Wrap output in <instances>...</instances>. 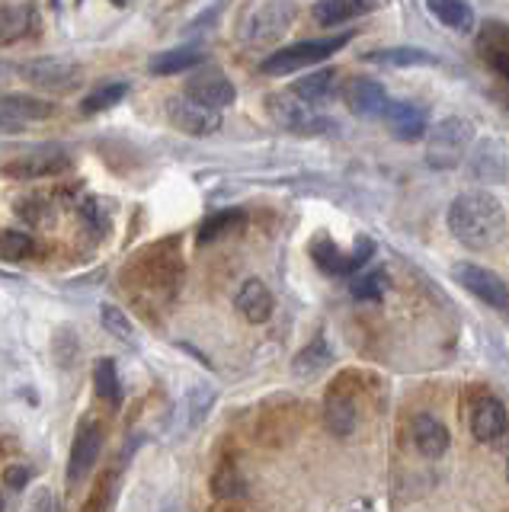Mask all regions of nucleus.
<instances>
[{"label": "nucleus", "mask_w": 509, "mask_h": 512, "mask_svg": "<svg viewBox=\"0 0 509 512\" xmlns=\"http://www.w3.org/2000/svg\"><path fill=\"white\" fill-rule=\"evenodd\" d=\"M167 119L177 125L183 135L205 138V135H215L221 128V109H212L193 100L189 93H183V96H173L167 103Z\"/></svg>", "instance_id": "8"}, {"label": "nucleus", "mask_w": 509, "mask_h": 512, "mask_svg": "<svg viewBox=\"0 0 509 512\" xmlns=\"http://www.w3.org/2000/svg\"><path fill=\"white\" fill-rule=\"evenodd\" d=\"M55 112L49 100H39V96H26V93H7L4 106H0V122H4V132L13 135L20 132L29 122H42Z\"/></svg>", "instance_id": "13"}, {"label": "nucleus", "mask_w": 509, "mask_h": 512, "mask_svg": "<svg viewBox=\"0 0 509 512\" xmlns=\"http://www.w3.org/2000/svg\"><path fill=\"white\" fill-rule=\"evenodd\" d=\"M199 61H202L199 48H170V52H161L151 58L148 71L157 77H170V74H183L189 68H196Z\"/></svg>", "instance_id": "26"}, {"label": "nucleus", "mask_w": 509, "mask_h": 512, "mask_svg": "<svg viewBox=\"0 0 509 512\" xmlns=\"http://www.w3.org/2000/svg\"><path fill=\"white\" fill-rule=\"evenodd\" d=\"M292 90L298 96H305V100H311L314 106H321V103H330L333 96H337L340 84H337V71H311V74H301V80H295Z\"/></svg>", "instance_id": "23"}, {"label": "nucleus", "mask_w": 509, "mask_h": 512, "mask_svg": "<svg viewBox=\"0 0 509 512\" xmlns=\"http://www.w3.org/2000/svg\"><path fill=\"white\" fill-rule=\"evenodd\" d=\"M474 141V125L461 116H449L436 122L426 135V160L436 170H452L465 160Z\"/></svg>", "instance_id": "2"}, {"label": "nucleus", "mask_w": 509, "mask_h": 512, "mask_svg": "<svg viewBox=\"0 0 509 512\" xmlns=\"http://www.w3.org/2000/svg\"><path fill=\"white\" fill-rule=\"evenodd\" d=\"M266 106H269V116L276 119V125L292 135L311 138V135H321L330 128V119L321 116L317 106L311 100H305V96H298L295 90L266 96Z\"/></svg>", "instance_id": "3"}, {"label": "nucleus", "mask_w": 509, "mask_h": 512, "mask_svg": "<svg viewBox=\"0 0 509 512\" xmlns=\"http://www.w3.org/2000/svg\"><path fill=\"white\" fill-rule=\"evenodd\" d=\"M388 0H317L314 4V20L321 26H340L349 23L353 16L372 13L378 7H385Z\"/></svg>", "instance_id": "19"}, {"label": "nucleus", "mask_w": 509, "mask_h": 512, "mask_svg": "<svg viewBox=\"0 0 509 512\" xmlns=\"http://www.w3.org/2000/svg\"><path fill=\"white\" fill-rule=\"evenodd\" d=\"M58 503L52 500V496L49 493H39V500H36V509H55Z\"/></svg>", "instance_id": "39"}, {"label": "nucleus", "mask_w": 509, "mask_h": 512, "mask_svg": "<svg viewBox=\"0 0 509 512\" xmlns=\"http://www.w3.org/2000/svg\"><path fill=\"white\" fill-rule=\"evenodd\" d=\"M0 250H4V260L7 263H20V260H26V256H33V250H36L33 234L7 228L4 237H0Z\"/></svg>", "instance_id": "35"}, {"label": "nucleus", "mask_w": 509, "mask_h": 512, "mask_svg": "<svg viewBox=\"0 0 509 512\" xmlns=\"http://www.w3.org/2000/svg\"><path fill=\"white\" fill-rule=\"evenodd\" d=\"M388 282H391L388 272L375 269V272H365V276H359L349 292H353V298H359V301H381L388 292Z\"/></svg>", "instance_id": "34"}, {"label": "nucleus", "mask_w": 509, "mask_h": 512, "mask_svg": "<svg viewBox=\"0 0 509 512\" xmlns=\"http://www.w3.org/2000/svg\"><path fill=\"white\" fill-rule=\"evenodd\" d=\"M244 224V212L241 208H228V212H218V215H209L202 224H199V244H212V240L225 237L231 231H237Z\"/></svg>", "instance_id": "31"}, {"label": "nucleus", "mask_w": 509, "mask_h": 512, "mask_svg": "<svg viewBox=\"0 0 509 512\" xmlns=\"http://www.w3.org/2000/svg\"><path fill=\"white\" fill-rule=\"evenodd\" d=\"M506 480H509V461H506Z\"/></svg>", "instance_id": "41"}, {"label": "nucleus", "mask_w": 509, "mask_h": 512, "mask_svg": "<svg viewBox=\"0 0 509 512\" xmlns=\"http://www.w3.org/2000/svg\"><path fill=\"white\" fill-rule=\"evenodd\" d=\"M471 432L477 442H493L506 432V407L497 397H481L471 413Z\"/></svg>", "instance_id": "18"}, {"label": "nucleus", "mask_w": 509, "mask_h": 512, "mask_svg": "<svg viewBox=\"0 0 509 512\" xmlns=\"http://www.w3.org/2000/svg\"><path fill=\"white\" fill-rule=\"evenodd\" d=\"M100 320H103V330L109 336H116V340H122V343H135V324H132V317L125 314L122 308H116V304H103V308H100Z\"/></svg>", "instance_id": "33"}, {"label": "nucleus", "mask_w": 509, "mask_h": 512, "mask_svg": "<svg viewBox=\"0 0 509 512\" xmlns=\"http://www.w3.org/2000/svg\"><path fill=\"white\" fill-rule=\"evenodd\" d=\"M413 445H417V452L423 458H442L445 452H449L452 445V436L449 429H445V423L439 420V416L433 413H420L417 420H413Z\"/></svg>", "instance_id": "16"}, {"label": "nucleus", "mask_w": 509, "mask_h": 512, "mask_svg": "<svg viewBox=\"0 0 509 512\" xmlns=\"http://www.w3.org/2000/svg\"><path fill=\"white\" fill-rule=\"evenodd\" d=\"M346 100H349V109H353L356 116H362V119H375V116L385 119V112H388V106H391L385 87H381L378 80H372V77H356V80H349Z\"/></svg>", "instance_id": "15"}, {"label": "nucleus", "mask_w": 509, "mask_h": 512, "mask_svg": "<svg viewBox=\"0 0 509 512\" xmlns=\"http://www.w3.org/2000/svg\"><path fill=\"white\" fill-rule=\"evenodd\" d=\"M372 253H375V244L369 237H359V244L353 247V253H349V272H356V269H362L365 263L372 260Z\"/></svg>", "instance_id": "38"}, {"label": "nucleus", "mask_w": 509, "mask_h": 512, "mask_svg": "<svg viewBox=\"0 0 509 512\" xmlns=\"http://www.w3.org/2000/svg\"><path fill=\"white\" fill-rule=\"evenodd\" d=\"M71 167V157L68 151L61 148H42V151H33V154H23L17 160H10L4 167L7 176L13 180H42V176H58Z\"/></svg>", "instance_id": "11"}, {"label": "nucleus", "mask_w": 509, "mask_h": 512, "mask_svg": "<svg viewBox=\"0 0 509 512\" xmlns=\"http://www.w3.org/2000/svg\"><path fill=\"white\" fill-rule=\"evenodd\" d=\"M385 122L391 128V135L397 141H407V144H413V141H420V138L429 135V119H426L423 106H417V103L391 100V106L385 112Z\"/></svg>", "instance_id": "14"}, {"label": "nucleus", "mask_w": 509, "mask_h": 512, "mask_svg": "<svg viewBox=\"0 0 509 512\" xmlns=\"http://www.w3.org/2000/svg\"><path fill=\"white\" fill-rule=\"evenodd\" d=\"M477 48L487 58L490 68H497L500 74L509 77V26L503 23H487L481 39H477Z\"/></svg>", "instance_id": "22"}, {"label": "nucleus", "mask_w": 509, "mask_h": 512, "mask_svg": "<svg viewBox=\"0 0 509 512\" xmlns=\"http://www.w3.org/2000/svg\"><path fill=\"white\" fill-rule=\"evenodd\" d=\"M93 388H97V397H103L106 404L119 407L122 404V381H119V368L116 359H97L93 365Z\"/></svg>", "instance_id": "29"}, {"label": "nucleus", "mask_w": 509, "mask_h": 512, "mask_svg": "<svg viewBox=\"0 0 509 512\" xmlns=\"http://www.w3.org/2000/svg\"><path fill=\"white\" fill-rule=\"evenodd\" d=\"M346 42H349V32H346V36L311 39V42H298V45H289V48H279V52H273V55H269L260 64V71L263 74H273V77L305 71V68H311V64L330 58L333 52H340Z\"/></svg>", "instance_id": "4"}, {"label": "nucleus", "mask_w": 509, "mask_h": 512, "mask_svg": "<svg viewBox=\"0 0 509 512\" xmlns=\"http://www.w3.org/2000/svg\"><path fill=\"white\" fill-rule=\"evenodd\" d=\"M113 4H116V7H125V4H129V0H113Z\"/></svg>", "instance_id": "40"}, {"label": "nucleus", "mask_w": 509, "mask_h": 512, "mask_svg": "<svg viewBox=\"0 0 509 512\" xmlns=\"http://www.w3.org/2000/svg\"><path fill=\"white\" fill-rule=\"evenodd\" d=\"M103 448V429L97 423H81L77 429V439L71 448V461H68V484H84L87 474L93 471V464L100 458Z\"/></svg>", "instance_id": "12"}, {"label": "nucleus", "mask_w": 509, "mask_h": 512, "mask_svg": "<svg viewBox=\"0 0 509 512\" xmlns=\"http://www.w3.org/2000/svg\"><path fill=\"white\" fill-rule=\"evenodd\" d=\"M330 362H333V352H330V346H327V340H324V333H317L314 340L295 356V362H292V375H295L298 381H317V378H321V375L327 372V368H330Z\"/></svg>", "instance_id": "20"}, {"label": "nucleus", "mask_w": 509, "mask_h": 512, "mask_svg": "<svg viewBox=\"0 0 509 512\" xmlns=\"http://www.w3.org/2000/svg\"><path fill=\"white\" fill-rule=\"evenodd\" d=\"M215 397L218 394H215L212 384H196V388H189L170 416V436L177 442H186L189 436H193V432L205 423V416L212 413Z\"/></svg>", "instance_id": "7"}, {"label": "nucleus", "mask_w": 509, "mask_h": 512, "mask_svg": "<svg viewBox=\"0 0 509 512\" xmlns=\"http://www.w3.org/2000/svg\"><path fill=\"white\" fill-rule=\"evenodd\" d=\"M29 480H33V464H7L4 468V487L10 490V493H20Z\"/></svg>", "instance_id": "37"}, {"label": "nucleus", "mask_w": 509, "mask_h": 512, "mask_svg": "<svg viewBox=\"0 0 509 512\" xmlns=\"http://www.w3.org/2000/svg\"><path fill=\"white\" fill-rule=\"evenodd\" d=\"M324 423H327V429L333 432V436H340V439L353 436L356 423H359V413H356L353 397H346L340 391L327 394V400H324Z\"/></svg>", "instance_id": "21"}, {"label": "nucleus", "mask_w": 509, "mask_h": 512, "mask_svg": "<svg viewBox=\"0 0 509 512\" xmlns=\"http://www.w3.org/2000/svg\"><path fill=\"white\" fill-rule=\"evenodd\" d=\"M0 39H4V45H13L20 42L23 36H29V32L36 29V10L33 4H17V7H4V23H0Z\"/></svg>", "instance_id": "28"}, {"label": "nucleus", "mask_w": 509, "mask_h": 512, "mask_svg": "<svg viewBox=\"0 0 509 512\" xmlns=\"http://www.w3.org/2000/svg\"><path fill=\"white\" fill-rule=\"evenodd\" d=\"M17 71L23 80H29L33 87H42V90H55V93H68L81 84V64H74L68 58H33V61H20Z\"/></svg>", "instance_id": "5"}, {"label": "nucleus", "mask_w": 509, "mask_h": 512, "mask_svg": "<svg viewBox=\"0 0 509 512\" xmlns=\"http://www.w3.org/2000/svg\"><path fill=\"white\" fill-rule=\"evenodd\" d=\"M234 308L241 311V317L250 320V324H266V320L273 317V292H269L260 279H247L234 298Z\"/></svg>", "instance_id": "17"}, {"label": "nucleus", "mask_w": 509, "mask_h": 512, "mask_svg": "<svg viewBox=\"0 0 509 512\" xmlns=\"http://www.w3.org/2000/svg\"><path fill=\"white\" fill-rule=\"evenodd\" d=\"M365 61L385 64V68H429V64H439V58L426 48H381V52L365 55Z\"/></svg>", "instance_id": "24"}, {"label": "nucleus", "mask_w": 509, "mask_h": 512, "mask_svg": "<svg viewBox=\"0 0 509 512\" xmlns=\"http://www.w3.org/2000/svg\"><path fill=\"white\" fill-rule=\"evenodd\" d=\"M311 260L317 263V269L327 272V276H349V253H343L327 234H317L311 240Z\"/></svg>", "instance_id": "25"}, {"label": "nucleus", "mask_w": 509, "mask_h": 512, "mask_svg": "<svg viewBox=\"0 0 509 512\" xmlns=\"http://www.w3.org/2000/svg\"><path fill=\"white\" fill-rule=\"evenodd\" d=\"M212 493L218 500H241V496H247V480L234 464H221L212 477Z\"/></svg>", "instance_id": "32"}, {"label": "nucleus", "mask_w": 509, "mask_h": 512, "mask_svg": "<svg viewBox=\"0 0 509 512\" xmlns=\"http://www.w3.org/2000/svg\"><path fill=\"white\" fill-rule=\"evenodd\" d=\"M429 10L436 13L442 26L455 32H471L474 29V10L468 0H429Z\"/></svg>", "instance_id": "27"}, {"label": "nucleus", "mask_w": 509, "mask_h": 512, "mask_svg": "<svg viewBox=\"0 0 509 512\" xmlns=\"http://www.w3.org/2000/svg\"><path fill=\"white\" fill-rule=\"evenodd\" d=\"M452 276L461 288H468L474 298H481L484 304H490V308L509 311V285L497 276V272L474 266V263H458L452 269Z\"/></svg>", "instance_id": "9"}, {"label": "nucleus", "mask_w": 509, "mask_h": 512, "mask_svg": "<svg viewBox=\"0 0 509 512\" xmlns=\"http://www.w3.org/2000/svg\"><path fill=\"white\" fill-rule=\"evenodd\" d=\"M17 212L29 224H36V228H45V224H52V205L45 202V199H26V202H20Z\"/></svg>", "instance_id": "36"}, {"label": "nucleus", "mask_w": 509, "mask_h": 512, "mask_svg": "<svg viewBox=\"0 0 509 512\" xmlns=\"http://www.w3.org/2000/svg\"><path fill=\"white\" fill-rule=\"evenodd\" d=\"M186 93L193 96V100L212 106V109H228L234 106L237 100V87L234 80L221 71V68H202L196 74H189L186 80Z\"/></svg>", "instance_id": "10"}, {"label": "nucleus", "mask_w": 509, "mask_h": 512, "mask_svg": "<svg viewBox=\"0 0 509 512\" xmlns=\"http://www.w3.org/2000/svg\"><path fill=\"white\" fill-rule=\"evenodd\" d=\"M125 96H129V84H125V80H109V84H100L90 96H84L81 109H84V116H97V112L119 106Z\"/></svg>", "instance_id": "30"}, {"label": "nucleus", "mask_w": 509, "mask_h": 512, "mask_svg": "<svg viewBox=\"0 0 509 512\" xmlns=\"http://www.w3.org/2000/svg\"><path fill=\"white\" fill-rule=\"evenodd\" d=\"M449 231L461 247L474 253L493 250L506 234L503 202L487 189H468L449 205Z\"/></svg>", "instance_id": "1"}, {"label": "nucleus", "mask_w": 509, "mask_h": 512, "mask_svg": "<svg viewBox=\"0 0 509 512\" xmlns=\"http://www.w3.org/2000/svg\"><path fill=\"white\" fill-rule=\"evenodd\" d=\"M295 20V4L292 0H266L263 7H257L244 23V42L253 45H269L279 36L292 29Z\"/></svg>", "instance_id": "6"}]
</instances>
